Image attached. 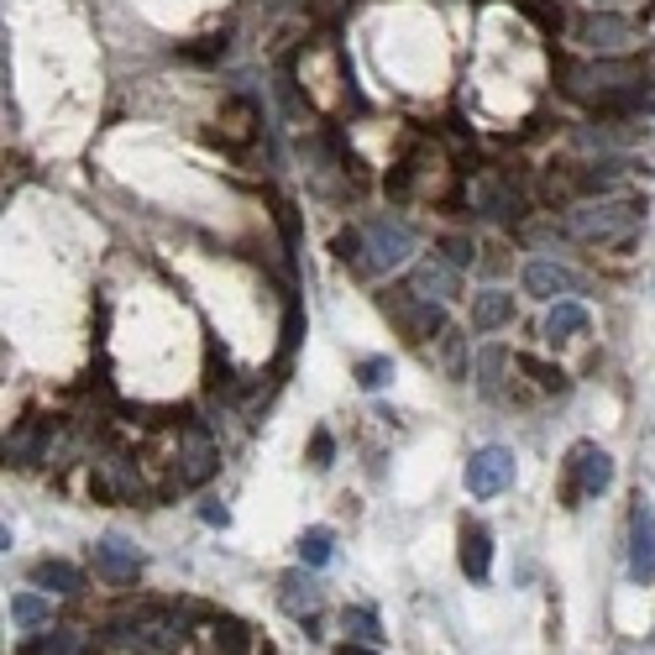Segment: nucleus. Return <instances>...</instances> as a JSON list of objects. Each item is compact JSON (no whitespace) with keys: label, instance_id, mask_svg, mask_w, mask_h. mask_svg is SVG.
I'll return each instance as SVG.
<instances>
[{"label":"nucleus","instance_id":"f257e3e1","mask_svg":"<svg viewBox=\"0 0 655 655\" xmlns=\"http://www.w3.org/2000/svg\"><path fill=\"white\" fill-rule=\"evenodd\" d=\"M378 310L393 320V330H399L410 347H436V341L451 330L446 304L430 299V294H419L415 284H393V289H383V294H378Z\"/></svg>","mask_w":655,"mask_h":655},{"label":"nucleus","instance_id":"f03ea898","mask_svg":"<svg viewBox=\"0 0 655 655\" xmlns=\"http://www.w3.org/2000/svg\"><path fill=\"white\" fill-rule=\"evenodd\" d=\"M640 221H645V200H588V205H571L566 231L582 247H619L634 237Z\"/></svg>","mask_w":655,"mask_h":655},{"label":"nucleus","instance_id":"7ed1b4c3","mask_svg":"<svg viewBox=\"0 0 655 655\" xmlns=\"http://www.w3.org/2000/svg\"><path fill=\"white\" fill-rule=\"evenodd\" d=\"M566 32H571V42H577L582 53H625V48L640 42V22L625 16V11H608V5L577 11Z\"/></svg>","mask_w":655,"mask_h":655},{"label":"nucleus","instance_id":"20e7f679","mask_svg":"<svg viewBox=\"0 0 655 655\" xmlns=\"http://www.w3.org/2000/svg\"><path fill=\"white\" fill-rule=\"evenodd\" d=\"M614 488V456L597 441H577L566 451V482H562V504L582 508V499H597Z\"/></svg>","mask_w":655,"mask_h":655},{"label":"nucleus","instance_id":"39448f33","mask_svg":"<svg viewBox=\"0 0 655 655\" xmlns=\"http://www.w3.org/2000/svg\"><path fill=\"white\" fill-rule=\"evenodd\" d=\"M257 137H263V111H257V100H252V95H226L210 142H221L226 152H247Z\"/></svg>","mask_w":655,"mask_h":655},{"label":"nucleus","instance_id":"423d86ee","mask_svg":"<svg viewBox=\"0 0 655 655\" xmlns=\"http://www.w3.org/2000/svg\"><path fill=\"white\" fill-rule=\"evenodd\" d=\"M462 482H467V493L473 499H499L514 488V451L504 446H477L467 456V467H462Z\"/></svg>","mask_w":655,"mask_h":655},{"label":"nucleus","instance_id":"0eeeda50","mask_svg":"<svg viewBox=\"0 0 655 655\" xmlns=\"http://www.w3.org/2000/svg\"><path fill=\"white\" fill-rule=\"evenodd\" d=\"M629 577H634L640 588L655 582V508H651V499H640V493H634V504H629Z\"/></svg>","mask_w":655,"mask_h":655},{"label":"nucleus","instance_id":"6e6552de","mask_svg":"<svg viewBox=\"0 0 655 655\" xmlns=\"http://www.w3.org/2000/svg\"><path fill=\"white\" fill-rule=\"evenodd\" d=\"M362 231H367V257H362V273L399 268V263L410 257V247H415V237H410V226H404V221H367Z\"/></svg>","mask_w":655,"mask_h":655},{"label":"nucleus","instance_id":"1a4fd4ad","mask_svg":"<svg viewBox=\"0 0 655 655\" xmlns=\"http://www.w3.org/2000/svg\"><path fill=\"white\" fill-rule=\"evenodd\" d=\"M477 200V215H488V221H525L530 215V200H525V184H514V174H482L473 189Z\"/></svg>","mask_w":655,"mask_h":655},{"label":"nucleus","instance_id":"9d476101","mask_svg":"<svg viewBox=\"0 0 655 655\" xmlns=\"http://www.w3.org/2000/svg\"><path fill=\"white\" fill-rule=\"evenodd\" d=\"M179 473H174V488H200V482H210L215 477V467H221V446L210 441L200 425H189L184 430V446H179Z\"/></svg>","mask_w":655,"mask_h":655},{"label":"nucleus","instance_id":"9b49d317","mask_svg":"<svg viewBox=\"0 0 655 655\" xmlns=\"http://www.w3.org/2000/svg\"><path fill=\"white\" fill-rule=\"evenodd\" d=\"M53 436H59V419H22L16 436L5 441V456L16 467H37V462L53 456Z\"/></svg>","mask_w":655,"mask_h":655},{"label":"nucleus","instance_id":"f8f14e48","mask_svg":"<svg viewBox=\"0 0 655 655\" xmlns=\"http://www.w3.org/2000/svg\"><path fill=\"white\" fill-rule=\"evenodd\" d=\"M456 562H462L467 582H488V571H493V536H488V525L462 519V530H456Z\"/></svg>","mask_w":655,"mask_h":655},{"label":"nucleus","instance_id":"ddd939ff","mask_svg":"<svg viewBox=\"0 0 655 655\" xmlns=\"http://www.w3.org/2000/svg\"><path fill=\"white\" fill-rule=\"evenodd\" d=\"M519 289L530 299H562L577 289V273L566 268V263H551V257H536V263H525L519 273Z\"/></svg>","mask_w":655,"mask_h":655},{"label":"nucleus","instance_id":"4468645a","mask_svg":"<svg viewBox=\"0 0 655 655\" xmlns=\"http://www.w3.org/2000/svg\"><path fill=\"white\" fill-rule=\"evenodd\" d=\"M278 608L294 614V619H315V608H320V582L310 577V566L278 577Z\"/></svg>","mask_w":655,"mask_h":655},{"label":"nucleus","instance_id":"2eb2a0df","mask_svg":"<svg viewBox=\"0 0 655 655\" xmlns=\"http://www.w3.org/2000/svg\"><path fill=\"white\" fill-rule=\"evenodd\" d=\"M95 571L111 577V582H131L142 571V556H137V545H126L121 536H105L95 545Z\"/></svg>","mask_w":655,"mask_h":655},{"label":"nucleus","instance_id":"dca6fc26","mask_svg":"<svg viewBox=\"0 0 655 655\" xmlns=\"http://www.w3.org/2000/svg\"><path fill=\"white\" fill-rule=\"evenodd\" d=\"M410 284H415L419 294L456 299V294H462V268H451V263L441 257V252H430V257H425V263L415 268V278H410Z\"/></svg>","mask_w":655,"mask_h":655},{"label":"nucleus","instance_id":"f3484780","mask_svg":"<svg viewBox=\"0 0 655 655\" xmlns=\"http://www.w3.org/2000/svg\"><path fill=\"white\" fill-rule=\"evenodd\" d=\"M514 326V294L508 289H482L473 294V330L488 336V330H504Z\"/></svg>","mask_w":655,"mask_h":655},{"label":"nucleus","instance_id":"a211bd4d","mask_svg":"<svg viewBox=\"0 0 655 655\" xmlns=\"http://www.w3.org/2000/svg\"><path fill=\"white\" fill-rule=\"evenodd\" d=\"M514 367L536 383V393H545V399H562V393H571V378H566L556 362L536 357V352H514Z\"/></svg>","mask_w":655,"mask_h":655},{"label":"nucleus","instance_id":"6ab92c4d","mask_svg":"<svg viewBox=\"0 0 655 655\" xmlns=\"http://www.w3.org/2000/svg\"><path fill=\"white\" fill-rule=\"evenodd\" d=\"M588 326H593V315H588L577 299H556V304H551V315H545V336H551V341L588 336Z\"/></svg>","mask_w":655,"mask_h":655},{"label":"nucleus","instance_id":"aec40b11","mask_svg":"<svg viewBox=\"0 0 655 655\" xmlns=\"http://www.w3.org/2000/svg\"><path fill=\"white\" fill-rule=\"evenodd\" d=\"M32 582H37L42 593H79V588H85V571L74 562H53V556H48V562H37Z\"/></svg>","mask_w":655,"mask_h":655},{"label":"nucleus","instance_id":"412c9836","mask_svg":"<svg viewBox=\"0 0 655 655\" xmlns=\"http://www.w3.org/2000/svg\"><path fill=\"white\" fill-rule=\"evenodd\" d=\"M504 367H514V352H508V347H482V352H477V357H473L477 388H482L488 399L499 393V373H504Z\"/></svg>","mask_w":655,"mask_h":655},{"label":"nucleus","instance_id":"4be33fe9","mask_svg":"<svg viewBox=\"0 0 655 655\" xmlns=\"http://www.w3.org/2000/svg\"><path fill=\"white\" fill-rule=\"evenodd\" d=\"M330 551H336V536H330L326 525H310L304 536H299V566H326L330 562Z\"/></svg>","mask_w":655,"mask_h":655},{"label":"nucleus","instance_id":"5701e85b","mask_svg":"<svg viewBox=\"0 0 655 655\" xmlns=\"http://www.w3.org/2000/svg\"><path fill=\"white\" fill-rule=\"evenodd\" d=\"M330 257L347 263V268H362V257H367V231H362V226L336 231V237H330Z\"/></svg>","mask_w":655,"mask_h":655},{"label":"nucleus","instance_id":"b1692460","mask_svg":"<svg viewBox=\"0 0 655 655\" xmlns=\"http://www.w3.org/2000/svg\"><path fill=\"white\" fill-rule=\"evenodd\" d=\"M11 619H16V625H27V629L53 625V603H48V597H37V593H16V597H11Z\"/></svg>","mask_w":655,"mask_h":655},{"label":"nucleus","instance_id":"393cba45","mask_svg":"<svg viewBox=\"0 0 655 655\" xmlns=\"http://www.w3.org/2000/svg\"><path fill=\"white\" fill-rule=\"evenodd\" d=\"M341 629H347V640H362V645H378V640H383L373 608H341Z\"/></svg>","mask_w":655,"mask_h":655},{"label":"nucleus","instance_id":"a878e982","mask_svg":"<svg viewBox=\"0 0 655 655\" xmlns=\"http://www.w3.org/2000/svg\"><path fill=\"white\" fill-rule=\"evenodd\" d=\"M215 651L221 655H252V634L241 619H215Z\"/></svg>","mask_w":655,"mask_h":655},{"label":"nucleus","instance_id":"bb28decb","mask_svg":"<svg viewBox=\"0 0 655 655\" xmlns=\"http://www.w3.org/2000/svg\"><path fill=\"white\" fill-rule=\"evenodd\" d=\"M27 655H79V634L74 629H42L27 645Z\"/></svg>","mask_w":655,"mask_h":655},{"label":"nucleus","instance_id":"cd10ccee","mask_svg":"<svg viewBox=\"0 0 655 655\" xmlns=\"http://www.w3.org/2000/svg\"><path fill=\"white\" fill-rule=\"evenodd\" d=\"M436 247H441V257H446L451 268H462V273L477 263V241L467 237V231H451V237H441Z\"/></svg>","mask_w":655,"mask_h":655},{"label":"nucleus","instance_id":"c85d7f7f","mask_svg":"<svg viewBox=\"0 0 655 655\" xmlns=\"http://www.w3.org/2000/svg\"><path fill=\"white\" fill-rule=\"evenodd\" d=\"M436 357L446 362V373H451V378H462V373H467V362H462V357H467V336H462V330L451 326L446 336L436 341Z\"/></svg>","mask_w":655,"mask_h":655},{"label":"nucleus","instance_id":"c756f323","mask_svg":"<svg viewBox=\"0 0 655 655\" xmlns=\"http://www.w3.org/2000/svg\"><path fill=\"white\" fill-rule=\"evenodd\" d=\"M352 378H357V388H367V393H378V388L393 378V362L388 357H357V367H352Z\"/></svg>","mask_w":655,"mask_h":655},{"label":"nucleus","instance_id":"7c9ffc66","mask_svg":"<svg viewBox=\"0 0 655 655\" xmlns=\"http://www.w3.org/2000/svg\"><path fill=\"white\" fill-rule=\"evenodd\" d=\"M226 48H231V37L221 32V37H200V42L179 48V59L184 63H215V59H226Z\"/></svg>","mask_w":655,"mask_h":655},{"label":"nucleus","instance_id":"2f4dec72","mask_svg":"<svg viewBox=\"0 0 655 655\" xmlns=\"http://www.w3.org/2000/svg\"><path fill=\"white\" fill-rule=\"evenodd\" d=\"M330 456H336V436H330V430H315V436H310V467L326 473Z\"/></svg>","mask_w":655,"mask_h":655},{"label":"nucleus","instance_id":"473e14b6","mask_svg":"<svg viewBox=\"0 0 655 655\" xmlns=\"http://www.w3.org/2000/svg\"><path fill=\"white\" fill-rule=\"evenodd\" d=\"M200 514H205V525H215V530H226V525H231V508H226V504H205Z\"/></svg>","mask_w":655,"mask_h":655},{"label":"nucleus","instance_id":"72a5a7b5","mask_svg":"<svg viewBox=\"0 0 655 655\" xmlns=\"http://www.w3.org/2000/svg\"><path fill=\"white\" fill-rule=\"evenodd\" d=\"M330 655H378V645H362V640H341Z\"/></svg>","mask_w":655,"mask_h":655}]
</instances>
